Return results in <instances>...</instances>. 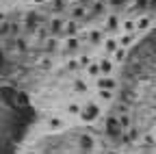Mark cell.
<instances>
[{
	"label": "cell",
	"instance_id": "cell-2",
	"mask_svg": "<svg viewBox=\"0 0 156 154\" xmlns=\"http://www.w3.org/2000/svg\"><path fill=\"white\" fill-rule=\"evenodd\" d=\"M78 50H80V37H78V35H69L67 39H65V46L61 48V54L63 56H72Z\"/></svg>",
	"mask_w": 156,
	"mask_h": 154
},
{
	"label": "cell",
	"instance_id": "cell-22",
	"mask_svg": "<svg viewBox=\"0 0 156 154\" xmlns=\"http://www.w3.org/2000/svg\"><path fill=\"white\" fill-rule=\"evenodd\" d=\"M15 50L22 52V54L28 52V41H26V37H15Z\"/></svg>",
	"mask_w": 156,
	"mask_h": 154
},
{
	"label": "cell",
	"instance_id": "cell-4",
	"mask_svg": "<svg viewBox=\"0 0 156 154\" xmlns=\"http://www.w3.org/2000/svg\"><path fill=\"white\" fill-rule=\"evenodd\" d=\"M93 85L98 89H115L117 87V81L113 78V74H100L98 78H93Z\"/></svg>",
	"mask_w": 156,
	"mask_h": 154
},
{
	"label": "cell",
	"instance_id": "cell-23",
	"mask_svg": "<svg viewBox=\"0 0 156 154\" xmlns=\"http://www.w3.org/2000/svg\"><path fill=\"white\" fill-rule=\"evenodd\" d=\"M52 65H54V61H52V54H46L44 59L39 61V70H44V72L52 70Z\"/></svg>",
	"mask_w": 156,
	"mask_h": 154
},
{
	"label": "cell",
	"instance_id": "cell-1",
	"mask_svg": "<svg viewBox=\"0 0 156 154\" xmlns=\"http://www.w3.org/2000/svg\"><path fill=\"white\" fill-rule=\"evenodd\" d=\"M100 106H98V102H87L85 106H83V111H80V115H78V117H80L83 122H87V124H93L98 117H100Z\"/></svg>",
	"mask_w": 156,
	"mask_h": 154
},
{
	"label": "cell",
	"instance_id": "cell-13",
	"mask_svg": "<svg viewBox=\"0 0 156 154\" xmlns=\"http://www.w3.org/2000/svg\"><path fill=\"white\" fill-rule=\"evenodd\" d=\"M104 11H106V2H104V0H95V2L91 5V13H89L87 20H91V17H100Z\"/></svg>",
	"mask_w": 156,
	"mask_h": 154
},
{
	"label": "cell",
	"instance_id": "cell-16",
	"mask_svg": "<svg viewBox=\"0 0 156 154\" xmlns=\"http://www.w3.org/2000/svg\"><path fill=\"white\" fill-rule=\"evenodd\" d=\"M72 91L74 93H87L89 91V83L85 78H74L72 81Z\"/></svg>",
	"mask_w": 156,
	"mask_h": 154
},
{
	"label": "cell",
	"instance_id": "cell-9",
	"mask_svg": "<svg viewBox=\"0 0 156 154\" xmlns=\"http://www.w3.org/2000/svg\"><path fill=\"white\" fill-rule=\"evenodd\" d=\"M152 26V15L150 13H141L136 17V33H145Z\"/></svg>",
	"mask_w": 156,
	"mask_h": 154
},
{
	"label": "cell",
	"instance_id": "cell-14",
	"mask_svg": "<svg viewBox=\"0 0 156 154\" xmlns=\"http://www.w3.org/2000/svg\"><path fill=\"white\" fill-rule=\"evenodd\" d=\"M150 11V0H134L130 5V13H147Z\"/></svg>",
	"mask_w": 156,
	"mask_h": 154
},
{
	"label": "cell",
	"instance_id": "cell-34",
	"mask_svg": "<svg viewBox=\"0 0 156 154\" xmlns=\"http://www.w3.org/2000/svg\"><path fill=\"white\" fill-rule=\"evenodd\" d=\"M5 20H7V13H5V11H0V24H2Z\"/></svg>",
	"mask_w": 156,
	"mask_h": 154
},
{
	"label": "cell",
	"instance_id": "cell-28",
	"mask_svg": "<svg viewBox=\"0 0 156 154\" xmlns=\"http://www.w3.org/2000/svg\"><path fill=\"white\" fill-rule=\"evenodd\" d=\"M20 28H22L20 22H11V37H17L20 35Z\"/></svg>",
	"mask_w": 156,
	"mask_h": 154
},
{
	"label": "cell",
	"instance_id": "cell-10",
	"mask_svg": "<svg viewBox=\"0 0 156 154\" xmlns=\"http://www.w3.org/2000/svg\"><path fill=\"white\" fill-rule=\"evenodd\" d=\"M87 41L93 44V46H102V41H104L102 30H100V28H89V33H87Z\"/></svg>",
	"mask_w": 156,
	"mask_h": 154
},
{
	"label": "cell",
	"instance_id": "cell-24",
	"mask_svg": "<svg viewBox=\"0 0 156 154\" xmlns=\"http://www.w3.org/2000/svg\"><path fill=\"white\" fill-rule=\"evenodd\" d=\"M80 111H83V106L78 102H69L65 106V115H80Z\"/></svg>",
	"mask_w": 156,
	"mask_h": 154
},
{
	"label": "cell",
	"instance_id": "cell-15",
	"mask_svg": "<svg viewBox=\"0 0 156 154\" xmlns=\"http://www.w3.org/2000/svg\"><path fill=\"white\" fill-rule=\"evenodd\" d=\"M78 28H80V20H74V17H69V20H65V30L63 35H78Z\"/></svg>",
	"mask_w": 156,
	"mask_h": 154
},
{
	"label": "cell",
	"instance_id": "cell-33",
	"mask_svg": "<svg viewBox=\"0 0 156 154\" xmlns=\"http://www.w3.org/2000/svg\"><path fill=\"white\" fill-rule=\"evenodd\" d=\"M150 11H156V0H150Z\"/></svg>",
	"mask_w": 156,
	"mask_h": 154
},
{
	"label": "cell",
	"instance_id": "cell-19",
	"mask_svg": "<svg viewBox=\"0 0 156 154\" xmlns=\"http://www.w3.org/2000/svg\"><path fill=\"white\" fill-rule=\"evenodd\" d=\"M111 56H113V61H115V63H122V61H126V56H128V48L119 46V48H117Z\"/></svg>",
	"mask_w": 156,
	"mask_h": 154
},
{
	"label": "cell",
	"instance_id": "cell-30",
	"mask_svg": "<svg viewBox=\"0 0 156 154\" xmlns=\"http://www.w3.org/2000/svg\"><path fill=\"white\" fill-rule=\"evenodd\" d=\"M126 2H128V0H108V5L115 7V9H117V7H124Z\"/></svg>",
	"mask_w": 156,
	"mask_h": 154
},
{
	"label": "cell",
	"instance_id": "cell-8",
	"mask_svg": "<svg viewBox=\"0 0 156 154\" xmlns=\"http://www.w3.org/2000/svg\"><path fill=\"white\" fill-rule=\"evenodd\" d=\"M67 126V122L61 117V115H52V117L48 120V130H52V132H58V130H63Z\"/></svg>",
	"mask_w": 156,
	"mask_h": 154
},
{
	"label": "cell",
	"instance_id": "cell-25",
	"mask_svg": "<svg viewBox=\"0 0 156 154\" xmlns=\"http://www.w3.org/2000/svg\"><path fill=\"white\" fill-rule=\"evenodd\" d=\"M119 124H122L124 130H128V128L132 126V117H130L128 113H122V115H119Z\"/></svg>",
	"mask_w": 156,
	"mask_h": 154
},
{
	"label": "cell",
	"instance_id": "cell-32",
	"mask_svg": "<svg viewBox=\"0 0 156 154\" xmlns=\"http://www.w3.org/2000/svg\"><path fill=\"white\" fill-rule=\"evenodd\" d=\"M54 7H56V9H63V7H65V2H63V0H56Z\"/></svg>",
	"mask_w": 156,
	"mask_h": 154
},
{
	"label": "cell",
	"instance_id": "cell-35",
	"mask_svg": "<svg viewBox=\"0 0 156 154\" xmlns=\"http://www.w3.org/2000/svg\"><path fill=\"white\" fill-rule=\"evenodd\" d=\"M78 2H87V5H89V0H78Z\"/></svg>",
	"mask_w": 156,
	"mask_h": 154
},
{
	"label": "cell",
	"instance_id": "cell-31",
	"mask_svg": "<svg viewBox=\"0 0 156 154\" xmlns=\"http://www.w3.org/2000/svg\"><path fill=\"white\" fill-rule=\"evenodd\" d=\"M143 141H145L147 145H154V143H156V141H154V137H152V134H145V139H143Z\"/></svg>",
	"mask_w": 156,
	"mask_h": 154
},
{
	"label": "cell",
	"instance_id": "cell-17",
	"mask_svg": "<svg viewBox=\"0 0 156 154\" xmlns=\"http://www.w3.org/2000/svg\"><path fill=\"white\" fill-rule=\"evenodd\" d=\"M85 72H87V76H91V78H98V76L102 74V70H100V61H91V63L85 67Z\"/></svg>",
	"mask_w": 156,
	"mask_h": 154
},
{
	"label": "cell",
	"instance_id": "cell-21",
	"mask_svg": "<svg viewBox=\"0 0 156 154\" xmlns=\"http://www.w3.org/2000/svg\"><path fill=\"white\" fill-rule=\"evenodd\" d=\"M113 91L115 89H98V100H100V102H111L113 100Z\"/></svg>",
	"mask_w": 156,
	"mask_h": 154
},
{
	"label": "cell",
	"instance_id": "cell-18",
	"mask_svg": "<svg viewBox=\"0 0 156 154\" xmlns=\"http://www.w3.org/2000/svg\"><path fill=\"white\" fill-rule=\"evenodd\" d=\"M122 33H136V20H132V17L122 20Z\"/></svg>",
	"mask_w": 156,
	"mask_h": 154
},
{
	"label": "cell",
	"instance_id": "cell-5",
	"mask_svg": "<svg viewBox=\"0 0 156 154\" xmlns=\"http://www.w3.org/2000/svg\"><path fill=\"white\" fill-rule=\"evenodd\" d=\"M69 15L74 17V20H87L89 17V13H87V2H76L72 9H69Z\"/></svg>",
	"mask_w": 156,
	"mask_h": 154
},
{
	"label": "cell",
	"instance_id": "cell-11",
	"mask_svg": "<svg viewBox=\"0 0 156 154\" xmlns=\"http://www.w3.org/2000/svg\"><path fill=\"white\" fill-rule=\"evenodd\" d=\"M48 26H50V33H52V35H63V30H65V20H63V17H52Z\"/></svg>",
	"mask_w": 156,
	"mask_h": 154
},
{
	"label": "cell",
	"instance_id": "cell-12",
	"mask_svg": "<svg viewBox=\"0 0 156 154\" xmlns=\"http://www.w3.org/2000/svg\"><path fill=\"white\" fill-rule=\"evenodd\" d=\"M117 48H119V39H117V37H106V39L102 41V50H104V54H113Z\"/></svg>",
	"mask_w": 156,
	"mask_h": 154
},
{
	"label": "cell",
	"instance_id": "cell-29",
	"mask_svg": "<svg viewBox=\"0 0 156 154\" xmlns=\"http://www.w3.org/2000/svg\"><path fill=\"white\" fill-rule=\"evenodd\" d=\"M78 59H80V65H83V70L91 63V59H89V54H80V56H78Z\"/></svg>",
	"mask_w": 156,
	"mask_h": 154
},
{
	"label": "cell",
	"instance_id": "cell-6",
	"mask_svg": "<svg viewBox=\"0 0 156 154\" xmlns=\"http://www.w3.org/2000/svg\"><path fill=\"white\" fill-rule=\"evenodd\" d=\"M104 30H108V33H117V30H122V20H119V15H117V13H111V15H106Z\"/></svg>",
	"mask_w": 156,
	"mask_h": 154
},
{
	"label": "cell",
	"instance_id": "cell-27",
	"mask_svg": "<svg viewBox=\"0 0 156 154\" xmlns=\"http://www.w3.org/2000/svg\"><path fill=\"white\" fill-rule=\"evenodd\" d=\"M11 35V22H2V24H0V37H9Z\"/></svg>",
	"mask_w": 156,
	"mask_h": 154
},
{
	"label": "cell",
	"instance_id": "cell-20",
	"mask_svg": "<svg viewBox=\"0 0 156 154\" xmlns=\"http://www.w3.org/2000/svg\"><path fill=\"white\" fill-rule=\"evenodd\" d=\"M134 37H136V33H122L117 39H119V46H124V48H128L132 41H134Z\"/></svg>",
	"mask_w": 156,
	"mask_h": 154
},
{
	"label": "cell",
	"instance_id": "cell-7",
	"mask_svg": "<svg viewBox=\"0 0 156 154\" xmlns=\"http://www.w3.org/2000/svg\"><path fill=\"white\" fill-rule=\"evenodd\" d=\"M58 46H61L58 35H52V37H48V39L44 41V52L46 54H54V52H58Z\"/></svg>",
	"mask_w": 156,
	"mask_h": 154
},
{
	"label": "cell",
	"instance_id": "cell-26",
	"mask_svg": "<svg viewBox=\"0 0 156 154\" xmlns=\"http://www.w3.org/2000/svg\"><path fill=\"white\" fill-rule=\"evenodd\" d=\"M78 70H83L80 59H69L67 61V72H78Z\"/></svg>",
	"mask_w": 156,
	"mask_h": 154
},
{
	"label": "cell",
	"instance_id": "cell-3",
	"mask_svg": "<svg viewBox=\"0 0 156 154\" xmlns=\"http://www.w3.org/2000/svg\"><path fill=\"white\" fill-rule=\"evenodd\" d=\"M98 143H95V137L89 132H83L80 137H78V150L80 152H95Z\"/></svg>",
	"mask_w": 156,
	"mask_h": 154
}]
</instances>
